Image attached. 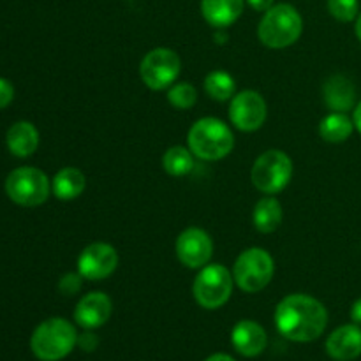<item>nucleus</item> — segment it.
<instances>
[{
  "label": "nucleus",
  "instance_id": "nucleus-32",
  "mask_svg": "<svg viewBox=\"0 0 361 361\" xmlns=\"http://www.w3.org/2000/svg\"><path fill=\"white\" fill-rule=\"evenodd\" d=\"M204 361H235L229 355H222V353H217V355H212L210 358H207Z\"/></svg>",
  "mask_w": 361,
  "mask_h": 361
},
{
  "label": "nucleus",
  "instance_id": "nucleus-25",
  "mask_svg": "<svg viewBox=\"0 0 361 361\" xmlns=\"http://www.w3.org/2000/svg\"><path fill=\"white\" fill-rule=\"evenodd\" d=\"M328 11L335 20L348 23L358 16L360 2L358 0H328Z\"/></svg>",
  "mask_w": 361,
  "mask_h": 361
},
{
  "label": "nucleus",
  "instance_id": "nucleus-30",
  "mask_svg": "<svg viewBox=\"0 0 361 361\" xmlns=\"http://www.w3.org/2000/svg\"><path fill=\"white\" fill-rule=\"evenodd\" d=\"M351 319L355 321V324H360L361 326V298L356 300L351 307Z\"/></svg>",
  "mask_w": 361,
  "mask_h": 361
},
{
  "label": "nucleus",
  "instance_id": "nucleus-11",
  "mask_svg": "<svg viewBox=\"0 0 361 361\" xmlns=\"http://www.w3.org/2000/svg\"><path fill=\"white\" fill-rule=\"evenodd\" d=\"M118 267V254L109 243H92L78 257V271L87 281H102Z\"/></svg>",
  "mask_w": 361,
  "mask_h": 361
},
{
  "label": "nucleus",
  "instance_id": "nucleus-7",
  "mask_svg": "<svg viewBox=\"0 0 361 361\" xmlns=\"http://www.w3.org/2000/svg\"><path fill=\"white\" fill-rule=\"evenodd\" d=\"M293 176V162L282 150H268L256 159L250 171L254 187L264 194H277Z\"/></svg>",
  "mask_w": 361,
  "mask_h": 361
},
{
  "label": "nucleus",
  "instance_id": "nucleus-9",
  "mask_svg": "<svg viewBox=\"0 0 361 361\" xmlns=\"http://www.w3.org/2000/svg\"><path fill=\"white\" fill-rule=\"evenodd\" d=\"M182 71V60L173 49L155 48L143 56L140 76L152 90H164L171 87Z\"/></svg>",
  "mask_w": 361,
  "mask_h": 361
},
{
  "label": "nucleus",
  "instance_id": "nucleus-22",
  "mask_svg": "<svg viewBox=\"0 0 361 361\" xmlns=\"http://www.w3.org/2000/svg\"><path fill=\"white\" fill-rule=\"evenodd\" d=\"M162 168L171 176H185L194 169L192 152L183 147H171L162 157Z\"/></svg>",
  "mask_w": 361,
  "mask_h": 361
},
{
  "label": "nucleus",
  "instance_id": "nucleus-29",
  "mask_svg": "<svg viewBox=\"0 0 361 361\" xmlns=\"http://www.w3.org/2000/svg\"><path fill=\"white\" fill-rule=\"evenodd\" d=\"M274 2L275 0H247V4L259 13H267L270 7H274Z\"/></svg>",
  "mask_w": 361,
  "mask_h": 361
},
{
  "label": "nucleus",
  "instance_id": "nucleus-17",
  "mask_svg": "<svg viewBox=\"0 0 361 361\" xmlns=\"http://www.w3.org/2000/svg\"><path fill=\"white\" fill-rule=\"evenodd\" d=\"M7 148L16 157H30L39 147V133L34 123L21 122L13 123L6 134Z\"/></svg>",
  "mask_w": 361,
  "mask_h": 361
},
{
  "label": "nucleus",
  "instance_id": "nucleus-2",
  "mask_svg": "<svg viewBox=\"0 0 361 361\" xmlns=\"http://www.w3.org/2000/svg\"><path fill=\"white\" fill-rule=\"evenodd\" d=\"M78 345L76 328L63 317H51L39 324L30 338V349L41 361H60Z\"/></svg>",
  "mask_w": 361,
  "mask_h": 361
},
{
  "label": "nucleus",
  "instance_id": "nucleus-16",
  "mask_svg": "<svg viewBox=\"0 0 361 361\" xmlns=\"http://www.w3.org/2000/svg\"><path fill=\"white\" fill-rule=\"evenodd\" d=\"M323 97L331 111L345 113L356 108V87L344 74H334L324 81Z\"/></svg>",
  "mask_w": 361,
  "mask_h": 361
},
{
  "label": "nucleus",
  "instance_id": "nucleus-33",
  "mask_svg": "<svg viewBox=\"0 0 361 361\" xmlns=\"http://www.w3.org/2000/svg\"><path fill=\"white\" fill-rule=\"evenodd\" d=\"M355 30H356V35H358V39H360V42H361V13L358 14V20H356Z\"/></svg>",
  "mask_w": 361,
  "mask_h": 361
},
{
  "label": "nucleus",
  "instance_id": "nucleus-21",
  "mask_svg": "<svg viewBox=\"0 0 361 361\" xmlns=\"http://www.w3.org/2000/svg\"><path fill=\"white\" fill-rule=\"evenodd\" d=\"M355 129V122L345 113L334 111L331 115L324 116L319 123V134L324 141L330 143H342L348 140Z\"/></svg>",
  "mask_w": 361,
  "mask_h": 361
},
{
  "label": "nucleus",
  "instance_id": "nucleus-6",
  "mask_svg": "<svg viewBox=\"0 0 361 361\" xmlns=\"http://www.w3.org/2000/svg\"><path fill=\"white\" fill-rule=\"evenodd\" d=\"M49 190V178L37 168H18L6 178V194L20 207H39L48 200Z\"/></svg>",
  "mask_w": 361,
  "mask_h": 361
},
{
  "label": "nucleus",
  "instance_id": "nucleus-3",
  "mask_svg": "<svg viewBox=\"0 0 361 361\" xmlns=\"http://www.w3.org/2000/svg\"><path fill=\"white\" fill-rule=\"evenodd\" d=\"M187 141H189L190 152L203 161L224 159L235 147L231 129L222 120L212 118V116L197 120L190 127Z\"/></svg>",
  "mask_w": 361,
  "mask_h": 361
},
{
  "label": "nucleus",
  "instance_id": "nucleus-1",
  "mask_svg": "<svg viewBox=\"0 0 361 361\" xmlns=\"http://www.w3.org/2000/svg\"><path fill=\"white\" fill-rule=\"evenodd\" d=\"M328 324L326 307L309 295L286 296L275 310V326L293 342H312Z\"/></svg>",
  "mask_w": 361,
  "mask_h": 361
},
{
  "label": "nucleus",
  "instance_id": "nucleus-12",
  "mask_svg": "<svg viewBox=\"0 0 361 361\" xmlns=\"http://www.w3.org/2000/svg\"><path fill=\"white\" fill-rule=\"evenodd\" d=\"M214 254V243L210 235L200 228H189L180 233L176 240V256L187 268L207 267Z\"/></svg>",
  "mask_w": 361,
  "mask_h": 361
},
{
  "label": "nucleus",
  "instance_id": "nucleus-18",
  "mask_svg": "<svg viewBox=\"0 0 361 361\" xmlns=\"http://www.w3.org/2000/svg\"><path fill=\"white\" fill-rule=\"evenodd\" d=\"M201 13L212 27H229L242 16L243 0H201Z\"/></svg>",
  "mask_w": 361,
  "mask_h": 361
},
{
  "label": "nucleus",
  "instance_id": "nucleus-26",
  "mask_svg": "<svg viewBox=\"0 0 361 361\" xmlns=\"http://www.w3.org/2000/svg\"><path fill=\"white\" fill-rule=\"evenodd\" d=\"M81 284H83V277H81L80 271L78 274H66L60 279L59 289L62 295H76L81 289Z\"/></svg>",
  "mask_w": 361,
  "mask_h": 361
},
{
  "label": "nucleus",
  "instance_id": "nucleus-5",
  "mask_svg": "<svg viewBox=\"0 0 361 361\" xmlns=\"http://www.w3.org/2000/svg\"><path fill=\"white\" fill-rule=\"evenodd\" d=\"M274 271L275 267L270 254L259 247H252L236 257L233 279L242 291L257 293L270 284Z\"/></svg>",
  "mask_w": 361,
  "mask_h": 361
},
{
  "label": "nucleus",
  "instance_id": "nucleus-19",
  "mask_svg": "<svg viewBox=\"0 0 361 361\" xmlns=\"http://www.w3.org/2000/svg\"><path fill=\"white\" fill-rule=\"evenodd\" d=\"M85 185H87V180L85 175L78 168H63L60 169L55 175L51 183L53 194H55L59 200L69 201L78 197L80 194H83Z\"/></svg>",
  "mask_w": 361,
  "mask_h": 361
},
{
  "label": "nucleus",
  "instance_id": "nucleus-14",
  "mask_svg": "<svg viewBox=\"0 0 361 361\" xmlns=\"http://www.w3.org/2000/svg\"><path fill=\"white\" fill-rule=\"evenodd\" d=\"M233 348L245 358H256L267 349V331L256 321L243 319L233 328L231 334Z\"/></svg>",
  "mask_w": 361,
  "mask_h": 361
},
{
  "label": "nucleus",
  "instance_id": "nucleus-31",
  "mask_svg": "<svg viewBox=\"0 0 361 361\" xmlns=\"http://www.w3.org/2000/svg\"><path fill=\"white\" fill-rule=\"evenodd\" d=\"M353 122H355V127L361 133V101L356 104L355 115H353Z\"/></svg>",
  "mask_w": 361,
  "mask_h": 361
},
{
  "label": "nucleus",
  "instance_id": "nucleus-28",
  "mask_svg": "<svg viewBox=\"0 0 361 361\" xmlns=\"http://www.w3.org/2000/svg\"><path fill=\"white\" fill-rule=\"evenodd\" d=\"M78 345H80L83 351L92 353L99 345V338L95 337L94 334H90V331H85L83 335H78Z\"/></svg>",
  "mask_w": 361,
  "mask_h": 361
},
{
  "label": "nucleus",
  "instance_id": "nucleus-10",
  "mask_svg": "<svg viewBox=\"0 0 361 361\" xmlns=\"http://www.w3.org/2000/svg\"><path fill=\"white\" fill-rule=\"evenodd\" d=\"M267 102L256 90H243L233 97L229 106V118L236 129L243 133L257 130L267 120Z\"/></svg>",
  "mask_w": 361,
  "mask_h": 361
},
{
  "label": "nucleus",
  "instance_id": "nucleus-23",
  "mask_svg": "<svg viewBox=\"0 0 361 361\" xmlns=\"http://www.w3.org/2000/svg\"><path fill=\"white\" fill-rule=\"evenodd\" d=\"M204 90L215 101H228L235 95V80L224 71H214L204 78Z\"/></svg>",
  "mask_w": 361,
  "mask_h": 361
},
{
  "label": "nucleus",
  "instance_id": "nucleus-13",
  "mask_svg": "<svg viewBox=\"0 0 361 361\" xmlns=\"http://www.w3.org/2000/svg\"><path fill=\"white\" fill-rule=\"evenodd\" d=\"M111 312V298L104 293L94 291L80 300L76 310H74V319L85 330H95V328H101L102 324L108 323Z\"/></svg>",
  "mask_w": 361,
  "mask_h": 361
},
{
  "label": "nucleus",
  "instance_id": "nucleus-27",
  "mask_svg": "<svg viewBox=\"0 0 361 361\" xmlns=\"http://www.w3.org/2000/svg\"><path fill=\"white\" fill-rule=\"evenodd\" d=\"M14 99V87L6 80L0 78V109L9 106Z\"/></svg>",
  "mask_w": 361,
  "mask_h": 361
},
{
  "label": "nucleus",
  "instance_id": "nucleus-4",
  "mask_svg": "<svg viewBox=\"0 0 361 361\" xmlns=\"http://www.w3.org/2000/svg\"><path fill=\"white\" fill-rule=\"evenodd\" d=\"M303 30V20L289 4H277L264 13L257 35L268 48L281 49L295 44Z\"/></svg>",
  "mask_w": 361,
  "mask_h": 361
},
{
  "label": "nucleus",
  "instance_id": "nucleus-20",
  "mask_svg": "<svg viewBox=\"0 0 361 361\" xmlns=\"http://www.w3.org/2000/svg\"><path fill=\"white\" fill-rule=\"evenodd\" d=\"M254 226L259 233H274L282 222V207L275 197H263L252 214Z\"/></svg>",
  "mask_w": 361,
  "mask_h": 361
},
{
  "label": "nucleus",
  "instance_id": "nucleus-24",
  "mask_svg": "<svg viewBox=\"0 0 361 361\" xmlns=\"http://www.w3.org/2000/svg\"><path fill=\"white\" fill-rule=\"evenodd\" d=\"M168 101L176 109H190L197 101L196 88L190 83H178L175 87L169 88Z\"/></svg>",
  "mask_w": 361,
  "mask_h": 361
},
{
  "label": "nucleus",
  "instance_id": "nucleus-15",
  "mask_svg": "<svg viewBox=\"0 0 361 361\" xmlns=\"http://www.w3.org/2000/svg\"><path fill=\"white\" fill-rule=\"evenodd\" d=\"M328 355L337 361H353L361 356L360 324H344L337 328L326 341Z\"/></svg>",
  "mask_w": 361,
  "mask_h": 361
},
{
  "label": "nucleus",
  "instance_id": "nucleus-8",
  "mask_svg": "<svg viewBox=\"0 0 361 361\" xmlns=\"http://www.w3.org/2000/svg\"><path fill=\"white\" fill-rule=\"evenodd\" d=\"M233 275L222 264H210L203 267L192 286V293L196 302L203 309H219L229 300L233 293Z\"/></svg>",
  "mask_w": 361,
  "mask_h": 361
}]
</instances>
